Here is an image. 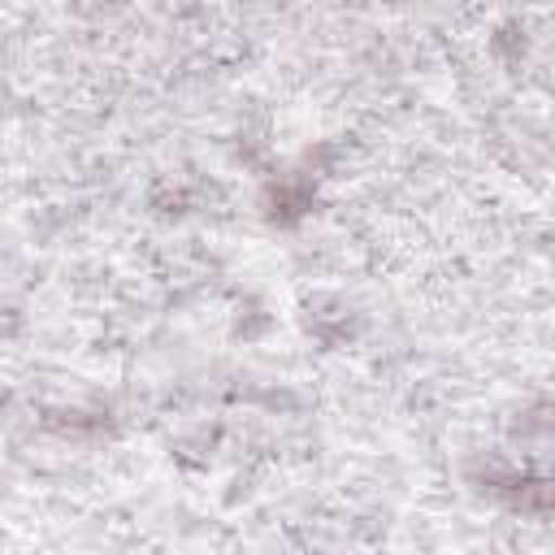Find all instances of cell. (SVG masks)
Listing matches in <instances>:
<instances>
[{
	"label": "cell",
	"mask_w": 555,
	"mask_h": 555,
	"mask_svg": "<svg viewBox=\"0 0 555 555\" xmlns=\"http://www.w3.org/2000/svg\"><path fill=\"white\" fill-rule=\"evenodd\" d=\"M312 199H317V178H312L308 165L291 169V173H278L264 186V217L278 221V225H295L312 212Z\"/></svg>",
	"instance_id": "cell-1"
},
{
	"label": "cell",
	"mask_w": 555,
	"mask_h": 555,
	"mask_svg": "<svg viewBox=\"0 0 555 555\" xmlns=\"http://www.w3.org/2000/svg\"><path fill=\"white\" fill-rule=\"evenodd\" d=\"M538 434H542V442L555 438V408H533L516 421V442L520 447H538Z\"/></svg>",
	"instance_id": "cell-2"
}]
</instances>
